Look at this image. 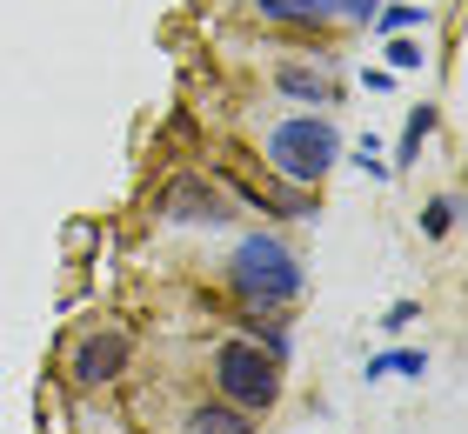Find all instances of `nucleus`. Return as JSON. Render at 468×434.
<instances>
[{"instance_id":"9d476101","label":"nucleus","mask_w":468,"mask_h":434,"mask_svg":"<svg viewBox=\"0 0 468 434\" xmlns=\"http://www.w3.org/2000/svg\"><path fill=\"white\" fill-rule=\"evenodd\" d=\"M429 127H435V107H415V114H409V127H401V161H409L415 147H421V134H429Z\"/></svg>"},{"instance_id":"9b49d317","label":"nucleus","mask_w":468,"mask_h":434,"mask_svg":"<svg viewBox=\"0 0 468 434\" xmlns=\"http://www.w3.org/2000/svg\"><path fill=\"white\" fill-rule=\"evenodd\" d=\"M421 228H429L435 241H441V234L455 228V201H449V194H441V201H429V214H421Z\"/></svg>"},{"instance_id":"ddd939ff","label":"nucleus","mask_w":468,"mask_h":434,"mask_svg":"<svg viewBox=\"0 0 468 434\" xmlns=\"http://www.w3.org/2000/svg\"><path fill=\"white\" fill-rule=\"evenodd\" d=\"M409 321H415V301H395V308H388V321H381V328H388V334H401V328H409Z\"/></svg>"},{"instance_id":"423d86ee","label":"nucleus","mask_w":468,"mask_h":434,"mask_svg":"<svg viewBox=\"0 0 468 434\" xmlns=\"http://www.w3.org/2000/svg\"><path fill=\"white\" fill-rule=\"evenodd\" d=\"M268 20H294V27H328L335 14H348V20H368L375 14V0H254Z\"/></svg>"},{"instance_id":"20e7f679","label":"nucleus","mask_w":468,"mask_h":434,"mask_svg":"<svg viewBox=\"0 0 468 434\" xmlns=\"http://www.w3.org/2000/svg\"><path fill=\"white\" fill-rule=\"evenodd\" d=\"M161 214H167V221H181V228H221L228 221V201L201 181V174H181V181L161 194Z\"/></svg>"},{"instance_id":"7ed1b4c3","label":"nucleus","mask_w":468,"mask_h":434,"mask_svg":"<svg viewBox=\"0 0 468 434\" xmlns=\"http://www.w3.org/2000/svg\"><path fill=\"white\" fill-rule=\"evenodd\" d=\"M215 387L241 415H261V408H274V395H282V361H274L261 341H221L215 347Z\"/></svg>"},{"instance_id":"4468645a","label":"nucleus","mask_w":468,"mask_h":434,"mask_svg":"<svg viewBox=\"0 0 468 434\" xmlns=\"http://www.w3.org/2000/svg\"><path fill=\"white\" fill-rule=\"evenodd\" d=\"M415 20H421L415 7H381V27H395V34H401V27H415Z\"/></svg>"},{"instance_id":"6e6552de","label":"nucleus","mask_w":468,"mask_h":434,"mask_svg":"<svg viewBox=\"0 0 468 434\" xmlns=\"http://www.w3.org/2000/svg\"><path fill=\"white\" fill-rule=\"evenodd\" d=\"M274 80H282V94H294V101H335V87L322 74H308V68H282Z\"/></svg>"},{"instance_id":"0eeeda50","label":"nucleus","mask_w":468,"mask_h":434,"mask_svg":"<svg viewBox=\"0 0 468 434\" xmlns=\"http://www.w3.org/2000/svg\"><path fill=\"white\" fill-rule=\"evenodd\" d=\"M187 434H254V428H248V415L234 401H221V408H195V415H187Z\"/></svg>"},{"instance_id":"1a4fd4ad","label":"nucleus","mask_w":468,"mask_h":434,"mask_svg":"<svg viewBox=\"0 0 468 434\" xmlns=\"http://www.w3.org/2000/svg\"><path fill=\"white\" fill-rule=\"evenodd\" d=\"M421 367H429V361H421L415 347H401V355H375L368 375H421Z\"/></svg>"},{"instance_id":"39448f33","label":"nucleus","mask_w":468,"mask_h":434,"mask_svg":"<svg viewBox=\"0 0 468 434\" xmlns=\"http://www.w3.org/2000/svg\"><path fill=\"white\" fill-rule=\"evenodd\" d=\"M127 355H134V341H127L121 328H108V334H88V341L74 347V381H80V387L114 381L121 367H127Z\"/></svg>"},{"instance_id":"f257e3e1","label":"nucleus","mask_w":468,"mask_h":434,"mask_svg":"<svg viewBox=\"0 0 468 434\" xmlns=\"http://www.w3.org/2000/svg\"><path fill=\"white\" fill-rule=\"evenodd\" d=\"M228 281H234V294H241L248 308H288V301L302 294V260L274 241V234H248L228 260Z\"/></svg>"},{"instance_id":"f8f14e48","label":"nucleus","mask_w":468,"mask_h":434,"mask_svg":"<svg viewBox=\"0 0 468 434\" xmlns=\"http://www.w3.org/2000/svg\"><path fill=\"white\" fill-rule=\"evenodd\" d=\"M388 68H395V74L421 68V48H415V40H395V48H388Z\"/></svg>"},{"instance_id":"f03ea898","label":"nucleus","mask_w":468,"mask_h":434,"mask_svg":"<svg viewBox=\"0 0 468 434\" xmlns=\"http://www.w3.org/2000/svg\"><path fill=\"white\" fill-rule=\"evenodd\" d=\"M335 161H342V134H335L328 121H314V114L282 121L268 134V167L282 174V181H294V187H314Z\"/></svg>"}]
</instances>
